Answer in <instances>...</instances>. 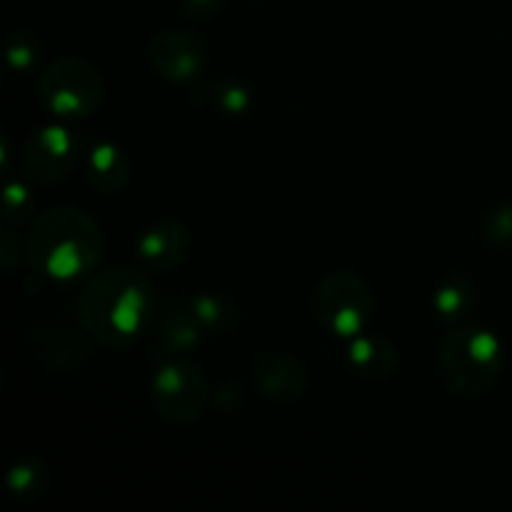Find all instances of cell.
I'll return each mask as SVG.
<instances>
[{"mask_svg":"<svg viewBox=\"0 0 512 512\" xmlns=\"http://www.w3.org/2000/svg\"><path fill=\"white\" fill-rule=\"evenodd\" d=\"M103 255L98 223L75 205H60L40 215L25 240L30 268L50 280H75L88 275Z\"/></svg>","mask_w":512,"mask_h":512,"instance_id":"obj_1","label":"cell"},{"mask_svg":"<svg viewBox=\"0 0 512 512\" xmlns=\"http://www.w3.org/2000/svg\"><path fill=\"white\" fill-rule=\"evenodd\" d=\"M155 310L153 285L135 270H108L83 288L80 325L105 345H128L148 328Z\"/></svg>","mask_w":512,"mask_h":512,"instance_id":"obj_2","label":"cell"},{"mask_svg":"<svg viewBox=\"0 0 512 512\" xmlns=\"http://www.w3.org/2000/svg\"><path fill=\"white\" fill-rule=\"evenodd\" d=\"M503 370V348L490 330L463 328L445 335L438 350V373L445 388L458 398L488 393Z\"/></svg>","mask_w":512,"mask_h":512,"instance_id":"obj_3","label":"cell"},{"mask_svg":"<svg viewBox=\"0 0 512 512\" xmlns=\"http://www.w3.org/2000/svg\"><path fill=\"white\" fill-rule=\"evenodd\" d=\"M373 290L360 275L340 270L325 275L313 295L315 318L325 330L340 338H355L373 318Z\"/></svg>","mask_w":512,"mask_h":512,"instance_id":"obj_4","label":"cell"},{"mask_svg":"<svg viewBox=\"0 0 512 512\" xmlns=\"http://www.w3.org/2000/svg\"><path fill=\"white\" fill-rule=\"evenodd\" d=\"M38 93L60 118H88L103 100V75L83 58H60L40 75Z\"/></svg>","mask_w":512,"mask_h":512,"instance_id":"obj_5","label":"cell"},{"mask_svg":"<svg viewBox=\"0 0 512 512\" xmlns=\"http://www.w3.org/2000/svg\"><path fill=\"white\" fill-rule=\"evenodd\" d=\"M153 400L160 415L170 423H195L210 400L203 368L188 360H168L153 378Z\"/></svg>","mask_w":512,"mask_h":512,"instance_id":"obj_6","label":"cell"},{"mask_svg":"<svg viewBox=\"0 0 512 512\" xmlns=\"http://www.w3.org/2000/svg\"><path fill=\"white\" fill-rule=\"evenodd\" d=\"M80 160V143L70 130L48 125L25 140L23 168L38 185H55L68 178Z\"/></svg>","mask_w":512,"mask_h":512,"instance_id":"obj_7","label":"cell"},{"mask_svg":"<svg viewBox=\"0 0 512 512\" xmlns=\"http://www.w3.org/2000/svg\"><path fill=\"white\" fill-rule=\"evenodd\" d=\"M145 55L160 78L185 83L203 70L205 43L188 30H163L150 38Z\"/></svg>","mask_w":512,"mask_h":512,"instance_id":"obj_8","label":"cell"},{"mask_svg":"<svg viewBox=\"0 0 512 512\" xmlns=\"http://www.w3.org/2000/svg\"><path fill=\"white\" fill-rule=\"evenodd\" d=\"M253 383L260 395L278 403H290L308 393V370L293 353L265 350L253 360Z\"/></svg>","mask_w":512,"mask_h":512,"instance_id":"obj_9","label":"cell"},{"mask_svg":"<svg viewBox=\"0 0 512 512\" xmlns=\"http://www.w3.org/2000/svg\"><path fill=\"white\" fill-rule=\"evenodd\" d=\"M190 245H193V240H190L188 228L183 223L160 220V223H155L153 228L140 235L138 253L148 268L165 273V270L178 268L188 258Z\"/></svg>","mask_w":512,"mask_h":512,"instance_id":"obj_10","label":"cell"},{"mask_svg":"<svg viewBox=\"0 0 512 512\" xmlns=\"http://www.w3.org/2000/svg\"><path fill=\"white\" fill-rule=\"evenodd\" d=\"M30 348H33L40 365L50 370H63V373L73 370L88 353L83 340L63 325H40L38 333H33Z\"/></svg>","mask_w":512,"mask_h":512,"instance_id":"obj_11","label":"cell"},{"mask_svg":"<svg viewBox=\"0 0 512 512\" xmlns=\"http://www.w3.org/2000/svg\"><path fill=\"white\" fill-rule=\"evenodd\" d=\"M205 328L200 318L195 315L193 305H175V308L165 310L163 318L158 323V333H155V350H163V358H173V355L185 353V350L195 348L203 338Z\"/></svg>","mask_w":512,"mask_h":512,"instance_id":"obj_12","label":"cell"},{"mask_svg":"<svg viewBox=\"0 0 512 512\" xmlns=\"http://www.w3.org/2000/svg\"><path fill=\"white\" fill-rule=\"evenodd\" d=\"M350 368L365 380H385L395 373L400 358L395 345L383 335H360L348 350Z\"/></svg>","mask_w":512,"mask_h":512,"instance_id":"obj_13","label":"cell"},{"mask_svg":"<svg viewBox=\"0 0 512 512\" xmlns=\"http://www.w3.org/2000/svg\"><path fill=\"white\" fill-rule=\"evenodd\" d=\"M85 178H88L90 188H95L98 193H120L130 180L128 155L113 143L95 145L93 153L85 160Z\"/></svg>","mask_w":512,"mask_h":512,"instance_id":"obj_14","label":"cell"},{"mask_svg":"<svg viewBox=\"0 0 512 512\" xmlns=\"http://www.w3.org/2000/svg\"><path fill=\"white\" fill-rule=\"evenodd\" d=\"M435 313L443 323H460L468 318L470 310L475 308V285L468 275L455 273L445 278L435 290Z\"/></svg>","mask_w":512,"mask_h":512,"instance_id":"obj_15","label":"cell"},{"mask_svg":"<svg viewBox=\"0 0 512 512\" xmlns=\"http://www.w3.org/2000/svg\"><path fill=\"white\" fill-rule=\"evenodd\" d=\"M195 315L203 323L205 333H228L233 330V325L238 323V315H235L233 305L225 303L223 298H215V295H200V298L190 300Z\"/></svg>","mask_w":512,"mask_h":512,"instance_id":"obj_16","label":"cell"},{"mask_svg":"<svg viewBox=\"0 0 512 512\" xmlns=\"http://www.w3.org/2000/svg\"><path fill=\"white\" fill-rule=\"evenodd\" d=\"M8 485L15 495H20V498H25V495H38L45 485L43 465L35 463V460L15 465V468L10 470Z\"/></svg>","mask_w":512,"mask_h":512,"instance_id":"obj_17","label":"cell"},{"mask_svg":"<svg viewBox=\"0 0 512 512\" xmlns=\"http://www.w3.org/2000/svg\"><path fill=\"white\" fill-rule=\"evenodd\" d=\"M485 238L495 245V248L512 250V203L500 205L485 220Z\"/></svg>","mask_w":512,"mask_h":512,"instance_id":"obj_18","label":"cell"},{"mask_svg":"<svg viewBox=\"0 0 512 512\" xmlns=\"http://www.w3.org/2000/svg\"><path fill=\"white\" fill-rule=\"evenodd\" d=\"M213 98H215V103H218L220 108H223L225 113H230V115L245 113V110H248V105H250L248 90H245L240 83H233V80H225V83L215 85Z\"/></svg>","mask_w":512,"mask_h":512,"instance_id":"obj_19","label":"cell"},{"mask_svg":"<svg viewBox=\"0 0 512 512\" xmlns=\"http://www.w3.org/2000/svg\"><path fill=\"white\" fill-rule=\"evenodd\" d=\"M38 40L30 33H13L8 38V60L13 68L25 70L38 58Z\"/></svg>","mask_w":512,"mask_h":512,"instance_id":"obj_20","label":"cell"},{"mask_svg":"<svg viewBox=\"0 0 512 512\" xmlns=\"http://www.w3.org/2000/svg\"><path fill=\"white\" fill-rule=\"evenodd\" d=\"M33 213V198L20 183L5 188V220L8 223H23Z\"/></svg>","mask_w":512,"mask_h":512,"instance_id":"obj_21","label":"cell"},{"mask_svg":"<svg viewBox=\"0 0 512 512\" xmlns=\"http://www.w3.org/2000/svg\"><path fill=\"white\" fill-rule=\"evenodd\" d=\"M220 3H223V0H180L183 13L188 15V18H210V15L218 13Z\"/></svg>","mask_w":512,"mask_h":512,"instance_id":"obj_22","label":"cell"}]
</instances>
